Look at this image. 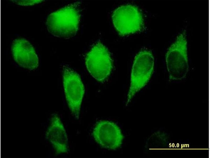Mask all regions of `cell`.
Instances as JSON below:
<instances>
[{"label":"cell","mask_w":210,"mask_h":158,"mask_svg":"<svg viewBox=\"0 0 210 158\" xmlns=\"http://www.w3.org/2000/svg\"><path fill=\"white\" fill-rule=\"evenodd\" d=\"M95 141L102 147L115 150L120 146L124 136L120 129L114 122L106 120L98 122L92 132Z\"/></svg>","instance_id":"7"},{"label":"cell","mask_w":210,"mask_h":158,"mask_svg":"<svg viewBox=\"0 0 210 158\" xmlns=\"http://www.w3.org/2000/svg\"><path fill=\"white\" fill-rule=\"evenodd\" d=\"M85 64L91 76L100 82H103L107 79L113 66L109 51L100 42L95 44L87 54Z\"/></svg>","instance_id":"5"},{"label":"cell","mask_w":210,"mask_h":158,"mask_svg":"<svg viewBox=\"0 0 210 158\" xmlns=\"http://www.w3.org/2000/svg\"><path fill=\"white\" fill-rule=\"evenodd\" d=\"M112 17L114 27L121 36L140 31L144 28L142 14L135 5L126 4L118 7L113 11Z\"/></svg>","instance_id":"4"},{"label":"cell","mask_w":210,"mask_h":158,"mask_svg":"<svg viewBox=\"0 0 210 158\" xmlns=\"http://www.w3.org/2000/svg\"><path fill=\"white\" fill-rule=\"evenodd\" d=\"M40 1H15L16 2L18 3L19 4L22 5H32L33 4H34L36 3H39V2H40Z\"/></svg>","instance_id":"10"},{"label":"cell","mask_w":210,"mask_h":158,"mask_svg":"<svg viewBox=\"0 0 210 158\" xmlns=\"http://www.w3.org/2000/svg\"><path fill=\"white\" fill-rule=\"evenodd\" d=\"M12 51L14 58L20 66L30 70L36 68L39 60L35 50L30 43L23 38H19L13 42Z\"/></svg>","instance_id":"8"},{"label":"cell","mask_w":210,"mask_h":158,"mask_svg":"<svg viewBox=\"0 0 210 158\" xmlns=\"http://www.w3.org/2000/svg\"><path fill=\"white\" fill-rule=\"evenodd\" d=\"M63 73L66 101L72 114L78 119L85 93L84 85L79 75L68 66H63Z\"/></svg>","instance_id":"6"},{"label":"cell","mask_w":210,"mask_h":158,"mask_svg":"<svg viewBox=\"0 0 210 158\" xmlns=\"http://www.w3.org/2000/svg\"><path fill=\"white\" fill-rule=\"evenodd\" d=\"M187 43L185 30L177 36L169 48L166 60L170 78L180 80L186 76L188 70Z\"/></svg>","instance_id":"2"},{"label":"cell","mask_w":210,"mask_h":158,"mask_svg":"<svg viewBox=\"0 0 210 158\" xmlns=\"http://www.w3.org/2000/svg\"><path fill=\"white\" fill-rule=\"evenodd\" d=\"M80 3L70 4L51 13L46 24L48 31L57 37L68 38L74 36L80 19Z\"/></svg>","instance_id":"1"},{"label":"cell","mask_w":210,"mask_h":158,"mask_svg":"<svg viewBox=\"0 0 210 158\" xmlns=\"http://www.w3.org/2000/svg\"><path fill=\"white\" fill-rule=\"evenodd\" d=\"M154 63V57L150 51L142 50L135 56L132 70L127 105L149 81L153 73Z\"/></svg>","instance_id":"3"},{"label":"cell","mask_w":210,"mask_h":158,"mask_svg":"<svg viewBox=\"0 0 210 158\" xmlns=\"http://www.w3.org/2000/svg\"><path fill=\"white\" fill-rule=\"evenodd\" d=\"M46 138L52 145L57 154L67 153L68 150L67 135L60 118L56 114L51 117L46 131Z\"/></svg>","instance_id":"9"}]
</instances>
